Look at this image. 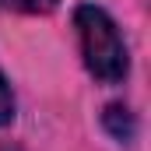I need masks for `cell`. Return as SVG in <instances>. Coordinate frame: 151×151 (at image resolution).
I'll list each match as a JSON object with an SVG mask.
<instances>
[{"label":"cell","mask_w":151,"mask_h":151,"mask_svg":"<svg viewBox=\"0 0 151 151\" xmlns=\"http://www.w3.org/2000/svg\"><path fill=\"white\" fill-rule=\"evenodd\" d=\"M74 28L81 39V56L88 74L102 84H116L130 74V53L116 21L95 4H81L74 11Z\"/></svg>","instance_id":"cell-1"},{"label":"cell","mask_w":151,"mask_h":151,"mask_svg":"<svg viewBox=\"0 0 151 151\" xmlns=\"http://www.w3.org/2000/svg\"><path fill=\"white\" fill-rule=\"evenodd\" d=\"M102 123H106V130L113 134L116 141H134V134H137V119H134V113H130L127 106H119V102L106 106Z\"/></svg>","instance_id":"cell-2"},{"label":"cell","mask_w":151,"mask_h":151,"mask_svg":"<svg viewBox=\"0 0 151 151\" xmlns=\"http://www.w3.org/2000/svg\"><path fill=\"white\" fill-rule=\"evenodd\" d=\"M60 7V0H0V11H14V14H53Z\"/></svg>","instance_id":"cell-3"},{"label":"cell","mask_w":151,"mask_h":151,"mask_svg":"<svg viewBox=\"0 0 151 151\" xmlns=\"http://www.w3.org/2000/svg\"><path fill=\"white\" fill-rule=\"evenodd\" d=\"M11 119H14V95H11L7 77L0 74V127H7Z\"/></svg>","instance_id":"cell-4"},{"label":"cell","mask_w":151,"mask_h":151,"mask_svg":"<svg viewBox=\"0 0 151 151\" xmlns=\"http://www.w3.org/2000/svg\"><path fill=\"white\" fill-rule=\"evenodd\" d=\"M0 151H25V148H18V144H0Z\"/></svg>","instance_id":"cell-5"}]
</instances>
